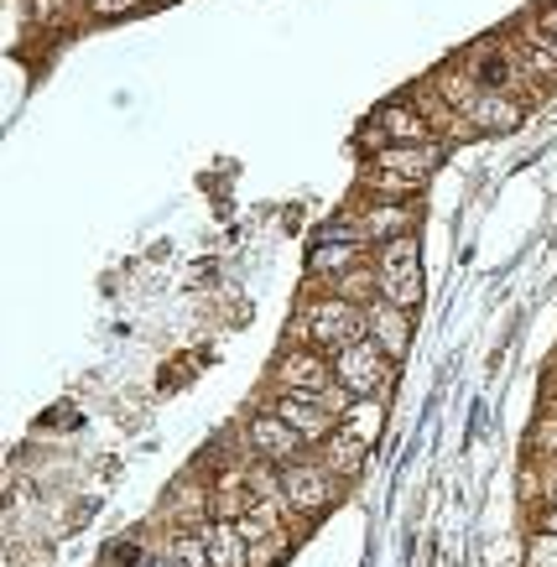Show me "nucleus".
<instances>
[{
	"label": "nucleus",
	"mask_w": 557,
	"mask_h": 567,
	"mask_svg": "<svg viewBox=\"0 0 557 567\" xmlns=\"http://www.w3.org/2000/svg\"><path fill=\"white\" fill-rule=\"evenodd\" d=\"M354 339H365V308H354L344 297H308L302 312L292 318V344L302 349H323V354H339Z\"/></svg>",
	"instance_id": "obj_1"
},
{
	"label": "nucleus",
	"mask_w": 557,
	"mask_h": 567,
	"mask_svg": "<svg viewBox=\"0 0 557 567\" xmlns=\"http://www.w3.org/2000/svg\"><path fill=\"white\" fill-rule=\"evenodd\" d=\"M333 495H339V480H333L318 458H292V464H281V505L292 511V520L323 516L333 505Z\"/></svg>",
	"instance_id": "obj_2"
},
{
	"label": "nucleus",
	"mask_w": 557,
	"mask_h": 567,
	"mask_svg": "<svg viewBox=\"0 0 557 567\" xmlns=\"http://www.w3.org/2000/svg\"><path fill=\"white\" fill-rule=\"evenodd\" d=\"M391 364L396 360H391V354L365 333V339H354L349 349L333 354V380H339L354 401H360V395H381L385 385H391Z\"/></svg>",
	"instance_id": "obj_3"
},
{
	"label": "nucleus",
	"mask_w": 557,
	"mask_h": 567,
	"mask_svg": "<svg viewBox=\"0 0 557 567\" xmlns=\"http://www.w3.org/2000/svg\"><path fill=\"white\" fill-rule=\"evenodd\" d=\"M271 385L287 395H323L333 385V360L323 349H302L287 344L277 354V370H271Z\"/></svg>",
	"instance_id": "obj_4"
},
{
	"label": "nucleus",
	"mask_w": 557,
	"mask_h": 567,
	"mask_svg": "<svg viewBox=\"0 0 557 567\" xmlns=\"http://www.w3.org/2000/svg\"><path fill=\"white\" fill-rule=\"evenodd\" d=\"M271 412L287 422V427L302 437L308 447H323L339 432V416L318 401V395H287V391H277V401H271Z\"/></svg>",
	"instance_id": "obj_5"
},
{
	"label": "nucleus",
	"mask_w": 557,
	"mask_h": 567,
	"mask_svg": "<svg viewBox=\"0 0 557 567\" xmlns=\"http://www.w3.org/2000/svg\"><path fill=\"white\" fill-rule=\"evenodd\" d=\"M412 224H417V208L401 204V198H375V204L354 208V229H360L365 245L401 240V235H412Z\"/></svg>",
	"instance_id": "obj_6"
},
{
	"label": "nucleus",
	"mask_w": 557,
	"mask_h": 567,
	"mask_svg": "<svg viewBox=\"0 0 557 567\" xmlns=\"http://www.w3.org/2000/svg\"><path fill=\"white\" fill-rule=\"evenodd\" d=\"M245 437H250V453H256L261 464H292V458H302V447H308L292 427H287V422H281L277 412H271V406L250 416Z\"/></svg>",
	"instance_id": "obj_7"
},
{
	"label": "nucleus",
	"mask_w": 557,
	"mask_h": 567,
	"mask_svg": "<svg viewBox=\"0 0 557 567\" xmlns=\"http://www.w3.org/2000/svg\"><path fill=\"white\" fill-rule=\"evenodd\" d=\"M370 121L385 131V141L391 146H427V141H437V131H433V121L422 115L412 100H391V104H381Z\"/></svg>",
	"instance_id": "obj_8"
},
{
	"label": "nucleus",
	"mask_w": 557,
	"mask_h": 567,
	"mask_svg": "<svg viewBox=\"0 0 557 567\" xmlns=\"http://www.w3.org/2000/svg\"><path fill=\"white\" fill-rule=\"evenodd\" d=\"M365 333L391 354V360H401V354L412 349V312H401V308H391L385 297H375L365 308Z\"/></svg>",
	"instance_id": "obj_9"
},
{
	"label": "nucleus",
	"mask_w": 557,
	"mask_h": 567,
	"mask_svg": "<svg viewBox=\"0 0 557 567\" xmlns=\"http://www.w3.org/2000/svg\"><path fill=\"white\" fill-rule=\"evenodd\" d=\"M167 520H173V526H183V532L209 526V520H214V489H204L193 474H188V480H177L173 495H167Z\"/></svg>",
	"instance_id": "obj_10"
},
{
	"label": "nucleus",
	"mask_w": 557,
	"mask_h": 567,
	"mask_svg": "<svg viewBox=\"0 0 557 567\" xmlns=\"http://www.w3.org/2000/svg\"><path fill=\"white\" fill-rule=\"evenodd\" d=\"M437 162H443V141H427V146H381L370 167H375V173H401V177L427 183V173H433Z\"/></svg>",
	"instance_id": "obj_11"
},
{
	"label": "nucleus",
	"mask_w": 557,
	"mask_h": 567,
	"mask_svg": "<svg viewBox=\"0 0 557 567\" xmlns=\"http://www.w3.org/2000/svg\"><path fill=\"white\" fill-rule=\"evenodd\" d=\"M464 121L474 131H516L522 125V100L505 94V89H479V100L464 110Z\"/></svg>",
	"instance_id": "obj_12"
},
{
	"label": "nucleus",
	"mask_w": 557,
	"mask_h": 567,
	"mask_svg": "<svg viewBox=\"0 0 557 567\" xmlns=\"http://www.w3.org/2000/svg\"><path fill=\"white\" fill-rule=\"evenodd\" d=\"M360 256H365V245L333 240V235H323V240L308 250V276H313V281H339L349 266H360Z\"/></svg>",
	"instance_id": "obj_13"
},
{
	"label": "nucleus",
	"mask_w": 557,
	"mask_h": 567,
	"mask_svg": "<svg viewBox=\"0 0 557 567\" xmlns=\"http://www.w3.org/2000/svg\"><path fill=\"white\" fill-rule=\"evenodd\" d=\"M365 447H370V443H360L354 432L339 427L329 443H323V458H318V464L329 468L339 484H349V480H360V474H365Z\"/></svg>",
	"instance_id": "obj_14"
},
{
	"label": "nucleus",
	"mask_w": 557,
	"mask_h": 567,
	"mask_svg": "<svg viewBox=\"0 0 557 567\" xmlns=\"http://www.w3.org/2000/svg\"><path fill=\"white\" fill-rule=\"evenodd\" d=\"M198 532L209 542L214 567H250V542L240 536L235 520H209V526H198Z\"/></svg>",
	"instance_id": "obj_15"
},
{
	"label": "nucleus",
	"mask_w": 557,
	"mask_h": 567,
	"mask_svg": "<svg viewBox=\"0 0 557 567\" xmlns=\"http://www.w3.org/2000/svg\"><path fill=\"white\" fill-rule=\"evenodd\" d=\"M417 271H422L417 235H401V240L375 245V276H381V281H401V276H417Z\"/></svg>",
	"instance_id": "obj_16"
},
{
	"label": "nucleus",
	"mask_w": 557,
	"mask_h": 567,
	"mask_svg": "<svg viewBox=\"0 0 557 567\" xmlns=\"http://www.w3.org/2000/svg\"><path fill=\"white\" fill-rule=\"evenodd\" d=\"M433 89H437V100L448 104V110H458V115H464V110H470V104L479 100L485 79H479L474 69H443V73L433 79Z\"/></svg>",
	"instance_id": "obj_17"
},
{
	"label": "nucleus",
	"mask_w": 557,
	"mask_h": 567,
	"mask_svg": "<svg viewBox=\"0 0 557 567\" xmlns=\"http://www.w3.org/2000/svg\"><path fill=\"white\" fill-rule=\"evenodd\" d=\"M333 297H344V302H354V308H370L375 297H381V276H375V266H349L339 281H333Z\"/></svg>",
	"instance_id": "obj_18"
},
{
	"label": "nucleus",
	"mask_w": 557,
	"mask_h": 567,
	"mask_svg": "<svg viewBox=\"0 0 557 567\" xmlns=\"http://www.w3.org/2000/svg\"><path fill=\"white\" fill-rule=\"evenodd\" d=\"M381 422H385L381 395H360V401H354V406L344 412V422H339V427L354 432L360 443H375V437H381Z\"/></svg>",
	"instance_id": "obj_19"
},
{
	"label": "nucleus",
	"mask_w": 557,
	"mask_h": 567,
	"mask_svg": "<svg viewBox=\"0 0 557 567\" xmlns=\"http://www.w3.org/2000/svg\"><path fill=\"white\" fill-rule=\"evenodd\" d=\"M365 188H375V198H417L422 183L417 177H401V173H365Z\"/></svg>",
	"instance_id": "obj_20"
},
{
	"label": "nucleus",
	"mask_w": 557,
	"mask_h": 567,
	"mask_svg": "<svg viewBox=\"0 0 557 567\" xmlns=\"http://www.w3.org/2000/svg\"><path fill=\"white\" fill-rule=\"evenodd\" d=\"M173 557L183 567H214V557H209V542H204V532H177V542H173Z\"/></svg>",
	"instance_id": "obj_21"
},
{
	"label": "nucleus",
	"mask_w": 557,
	"mask_h": 567,
	"mask_svg": "<svg viewBox=\"0 0 557 567\" xmlns=\"http://www.w3.org/2000/svg\"><path fill=\"white\" fill-rule=\"evenodd\" d=\"M522 567H557V532L526 536V557H522Z\"/></svg>",
	"instance_id": "obj_22"
},
{
	"label": "nucleus",
	"mask_w": 557,
	"mask_h": 567,
	"mask_svg": "<svg viewBox=\"0 0 557 567\" xmlns=\"http://www.w3.org/2000/svg\"><path fill=\"white\" fill-rule=\"evenodd\" d=\"M287 547H292V536L287 532L266 536V542H250V567H277L281 557H287Z\"/></svg>",
	"instance_id": "obj_23"
},
{
	"label": "nucleus",
	"mask_w": 557,
	"mask_h": 567,
	"mask_svg": "<svg viewBox=\"0 0 557 567\" xmlns=\"http://www.w3.org/2000/svg\"><path fill=\"white\" fill-rule=\"evenodd\" d=\"M532 453H537V464H557V412L537 422V432H532Z\"/></svg>",
	"instance_id": "obj_24"
},
{
	"label": "nucleus",
	"mask_w": 557,
	"mask_h": 567,
	"mask_svg": "<svg viewBox=\"0 0 557 567\" xmlns=\"http://www.w3.org/2000/svg\"><path fill=\"white\" fill-rule=\"evenodd\" d=\"M89 17L100 21H115V17H131V11H141V6H152V0H84Z\"/></svg>",
	"instance_id": "obj_25"
},
{
	"label": "nucleus",
	"mask_w": 557,
	"mask_h": 567,
	"mask_svg": "<svg viewBox=\"0 0 557 567\" xmlns=\"http://www.w3.org/2000/svg\"><path fill=\"white\" fill-rule=\"evenodd\" d=\"M69 6H73V0H27L32 21H42V27H58V21H69Z\"/></svg>",
	"instance_id": "obj_26"
},
{
	"label": "nucleus",
	"mask_w": 557,
	"mask_h": 567,
	"mask_svg": "<svg viewBox=\"0 0 557 567\" xmlns=\"http://www.w3.org/2000/svg\"><path fill=\"white\" fill-rule=\"evenodd\" d=\"M526 557V547H516V542H489L485 547V563L489 567H516Z\"/></svg>",
	"instance_id": "obj_27"
},
{
	"label": "nucleus",
	"mask_w": 557,
	"mask_h": 567,
	"mask_svg": "<svg viewBox=\"0 0 557 567\" xmlns=\"http://www.w3.org/2000/svg\"><path fill=\"white\" fill-rule=\"evenodd\" d=\"M516 489H522L526 505H537L541 499V464H526L522 474H516Z\"/></svg>",
	"instance_id": "obj_28"
},
{
	"label": "nucleus",
	"mask_w": 557,
	"mask_h": 567,
	"mask_svg": "<svg viewBox=\"0 0 557 567\" xmlns=\"http://www.w3.org/2000/svg\"><path fill=\"white\" fill-rule=\"evenodd\" d=\"M541 505H557V464H541Z\"/></svg>",
	"instance_id": "obj_29"
},
{
	"label": "nucleus",
	"mask_w": 557,
	"mask_h": 567,
	"mask_svg": "<svg viewBox=\"0 0 557 567\" xmlns=\"http://www.w3.org/2000/svg\"><path fill=\"white\" fill-rule=\"evenodd\" d=\"M537 532H557V505H547V511H541V526Z\"/></svg>",
	"instance_id": "obj_30"
},
{
	"label": "nucleus",
	"mask_w": 557,
	"mask_h": 567,
	"mask_svg": "<svg viewBox=\"0 0 557 567\" xmlns=\"http://www.w3.org/2000/svg\"><path fill=\"white\" fill-rule=\"evenodd\" d=\"M146 567H183V563H177L173 551H157V557H152V563H146Z\"/></svg>",
	"instance_id": "obj_31"
},
{
	"label": "nucleus",
	"mask_w": 557,
	"mask_h": 567,
	"mask_svg": "<svg viewBox=\"0 0 557 567\" xmlns=\"http://www.w3.org/2000/svg\"><path fill=\"white\" fill-rule=\"evenodd\" d=\"M541 37V32H537ZM541 42H547V37H541ZM547 52H553V58H557V42H547Z\"/></svg>",
	"instance_id": "obj_32"
},
{
	"label": "nucleus",
	"mask_w": 557,
	"mask_h": 567,
	"mask_svg": "<svg viewBox=\"0 0 557 567\" xmlns=\"http://www.w3.org/2000/svg\"><path fill=\"white\" fill-rule=\"evenodd\" d=\"M157 6H173V0H157Z\"/></svg>",
	"instance_id": "obj_33"
}]
</instances>
